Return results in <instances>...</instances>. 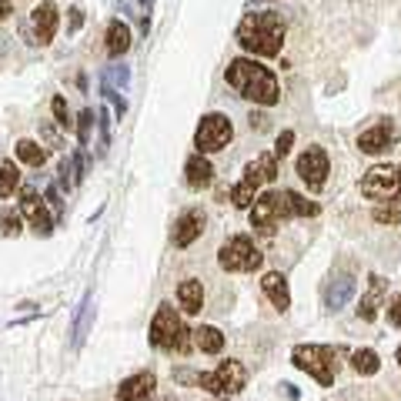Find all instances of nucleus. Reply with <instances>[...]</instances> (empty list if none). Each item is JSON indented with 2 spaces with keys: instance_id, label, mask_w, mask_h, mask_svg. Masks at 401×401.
<instances>
[{
  "instance_id": "1",
  "label": "nucleus",
  "mask_w": 401,
  "mask_h": 401,
  "mask_svg": "<svg viewBox=\"0 0 401 401\" xmlns=\"http://www.w3.org/2000/svg\"><path fill=\"white\" fill-rule=\"evenodd\" d=\"M228 84H231L245 101H254V104H261V108H275L281 101L278 78H275L264 64L254 61V57H238V61L228 64Z\"/></svg>"
},
{
  "instance_id": "2",
  "label": "nucleus",
  "mask_w": 401,
  "mask_h": 401,
  "mask_svg": "<svg viewBox=\"0 0 401 401\" xmlns=\"http://www.w3.org/2000/svg\"><path fill=\"white\" fill-rule=\"evenodd\" d=\"M314 214H318V204L301 198L298 191H268L251 207V228L271 234L284 217H314Z\"/></svg>"
},
{
  "instance_id": "3",
  "label": "nucleus",
  "mask_w": 401,
  "mask_h": 401,
  "mask_svg": "<svg viewBox=\"0 0 401 401\" xmlns=\"http://www.w3.org/2000/svg\"><path fill=\"white\" fill-rule=\"evenodd\" d=\"M238 44L254 57H278L284 47V24L278 14L261 10V14H247L238 24Z\"/></svg>"
},
{
  "instance_id": "4",
  "label": "nucleus",
  "mask_w": 401,
  "mask_h": 401,
  "mask_svg": "<svg viewBox=\"0 0 401 401\" xmlns=\"http://www.w3.org/2000/svg\"><path fill=\"white\" fill-rule=\"evenodd\" d=\"M291 361H294V368L308 371L311 378L324 388L335 385V374L341 368L338 348H331V344H294Z\"/></svg>"
},
{
  "instance_id": "5",
  "label": "nucleus",
  "mask_w": 401,
  "mask_h": 401,
  "mask_svg": "<svg viewBox=\"0 0 401 401\" xmlns=\"http://www.w3.org/2000/svg\"><path fill=\"white\" fill-rule=\"evenodd\" d=\"M278 177V157L275 154H258L251 164L245 168V177L231 187V200L234 207H251L254 200H258V187L268 184V181H275Z\"/></svg>"
},
{
  "instance_id": "6",
  "label": "nucleus",
  "mask_w": 401,
  "mask_h": 401,
  "mask_svg": "<svg viewBox=\"0 0 401 401\" xmlns=\"http://www.w3.org/2000/svg\"><path fill=\"white\" fill-rule=\"evenodd\" d=\"M217 261L224 271H258L264 264V254L254 247V241L247 238V234H234L231 241H224L221 251H217Z\"/></svg>"
},
{
  "instance_id": "7",
  "label": "nucleus",
  "mask_w": 401,
  "mask_h": 401,
  "mask_svg": "<svg viewBox=\"0 0 401 401\" xmlns=\"http://www.w3.org/2000/svg\"><path fill=\"white\" fill-rule=\"evenodd\" d=\"M198 385L204 388V391H211V395H238L241 388L247 385V371L241 361H221L214 371H207V374H198Z\"/></svg>"
},
{
  "instance_id": "8",
  "label": "nucleus",
  "mask_w": 401,
  "mask_h": 401,
  "mask_svg": "<svg viewBox=\"0 0 401 401\" xmlns=\"http://www.w3.org/2000/svg\"><path fill=\"white\" fill-rule=\"evenodd\" d=\"M234 138V127L224 114H207L200 117L198 131H194V147L198 154H214L221 147H228V140Z\"/></svg>"
},
{
  "instance_id": "9",
  "label": "nucleus",
  "mask_w": 401,
  "mask_h": 401,
  "mask_svg": "<svg viewBox=\"0 0 401 401\" xmlns=\"http://www.w3.org/2000/svg\"><path fill=\"white\" fill-rule=\"evenodd\" d=\"M181 328H184V321H181V318H177V311L164 301V305L154 311V321H151V344L161 348V351H174Z\"/></svg>"
},
{
  "instance_id": "10",
  "label": "nucleus",
  "mask_w": 401,
  "mask_h": 401,
  "mask_svg": "<svg viewBox=\"0 0 401 401\" xmlns=\"http://www.w3.org/2000/svg\"><path fill=\"white\" fill-rule=\"evenodd\" d=\"M298 177L308 184V191H321L324 181H328V170H331V161L324 154L321 147H308L305 154L298 157Z\"/></svg>"
},
{
  "instance_id": "11",
  "label": "nucleus",
  "mask_w": 401,
  "mask_h": 401,
  "mask_svg": "<svg viewBox=\"0 0 401 401\" xmlns=\"http://www.w3.org/2000/svg\"><path fill=\"white\" fill-rule=\"evenodd\" d=\"M395 144H398V127L391 121L374 124V127H368V131L358 138V147H361L365 154H385Z\"/></svg>"
},
{
  "instance_id": "12",
  "label": "nucleus",
  "mask_w": 401,
  "mask_h": 401,
  "mask_svg": "<svg viewBox=\"0 0 401 401\" xmlns=\"http://www.w3.org/2000/svg\"><path fill=\"white\" fill-rule=\"evenodd\" d=\"M200 231H204V211L191 207V211H184V214L174 221L170 241H174V247H191L200 238Z\"/></svg>"
},
{
  "instance_id": "13",
  "label": "nucleus",
  "mask_w": 401,
  "mask_h": 401,
  "mask_svg": "<svg viewBox=\"0 0 401 401\" xmlns=\"http://www.w3.org/2000/svg\"><path fill=\"white\" fill-rule=\"evenodd\" d=\"M20 214L31 221V228L37 234H50L54 231V217H50V211H47V204L34 191H24L20 194Z\"/></svg>"
},
{
  "instance_id": "14",
  "label": "nucleus",
  "mask_w": 401,
  "mask_h": 401,
  "mask_svg": "<svg viewBox=\"0 0 401 401\" xmlns=\"http://www.w3.org/2000/svg\"><path fill=\"white\" fill-rule=\"evenodd\" d=\"M31 24H34V34H37V41H41V44H50V41H54V34H57V27H61L57 3H54V0H44L41 7H34Z\"/></svg>"
},
{
  "instance_id": "15",
  "label": "nucleus",
  "mask_w": 401,
  "mask_h": 401,
  "mask_svg": "<svg viewBox=\"0 0 401 401\" xmlns=\"http://www.w3.org/2000/svg\"><path fill=\"white\" fill-rule=\"evenodd\" d=\"M154 374L151 371H138L131 378H124L121 388H117V401H151L154 398Z\"/></svg>"
},
{
  "instance_id": "16",
  "label": "nucleus",
  "mask_w": 401,
  "mask_h": 401,
  "mask_svg": "<svg viewBox=\"0 0 401 401\" xmlns=\"http://www.w3.org/2000/svg\"><path fill=\"white\" fill-rule=\"evenodd\" d=\"M184 181L191 191H200V187H207L214 181V168H211V161L204 154H191L184 164Z\"/></svg>"
},
{
  "instance_id": "17",
  "label": "nucleus",
  "mask_w": 401,
  "mask_h": 401,
  "mask_svg": "<svg viewBox=\"0 0 401 401\" xmlns=\"http://www.w3.org/2000/svg\"><path fill=\"white\" fill-rule=\"evenodd\" d=\"M261 288H264V294L271 298V305L278 311H288L291 308V291H288V278L284 275H278V271H268L261 278Z\"/></svg>"
},
{
  "instance_id": "18",
  "label": "nucleus",
  "mask_w": 401,
  "mask_h": 401,
  "mask_svg": "<svg viewBox=\"0 0 401 401\" xmlns=\"http://www.w3.org/2000/svg\"><path fill=\"white\" fill-rule=\"evenodd\" d=\"M355 278L351 275H341V278H335L331 284H328V294H324V305H328V311H341L351 298H355Z\"/></svg>"
},
{
  "instance_id": "19",
  "label": "nucleus",
  "mask_w": 401,
  "mask_h": 401,
  "mask_svg": "<svg viewBox=\"0 0 401 401\" xmlns=\"http://www.w3.org/2000/svg\"><path fill=\"white\" fill-rule=\"evenodd\" d=\"M381 301H385V281L374 275V278H371L368 294H365L361 305H358V318H361V321H374L378 311H381Z\"/></svg>"
},
{
  "instance_id": "20",
  "label": "nucleus",
  "mask_w": 401,
  "mask_h": 401,
  "mask_svg": "<svg viewBox=\"0 0 401 401\" xmlns=\"http://www.w3.org/2000/svg\"><path fill=\"white\" fill-rule=\"evenodd\" d=\"M177 301L187 314H200L204 311V288H200L198 278H184L181 288H177Z\"/></svg>"
},
{
  "instance_id": "21",
  "label": "nucleus",
  "mask_w": 401,
  "mask_h": 401,
  "mask_svg": "<svg viewBox=\"0 0 401 401\" xmlns=\"http://www.w3.org/2000/svg\"><path fill=\"white\" fill-rule=\"evenodd\" d=\"M127 47H131V27H127L124 20H110L108 24V54L110 57H121V54H127Z\"/></svg>"
},
{
  "instance_id": "22",
  "label": "nucleus",
  "mask_w": 401,
  "mask_h": 401,
  "mask_svg": "<svg viewBox=\"0 0 401 401\" xmlns=\"http://www.w3.org/2000/svg\"><path fill=\"white\" fill-rule=\"evenodd\" d=\"M194 348H200L204 355H217L224 348V335L214 324H200V328H194Z\"/></svg>"
},
{
  "instance_id": "23",
  "label": "nucleus",
  "mask_w": 401,
  "mask_h": 401,
  "mask_svg": "<svg viewBox=\"0 0 401 401\" xmlns=\"http://www.w3.org/2000/svg\"><path fill=\"white\" fill-rule=\"evenodd\" d=\"M17 157L24 161V164H31V168H44V161H47V151L37 144V140H17Z\"/></svg>"
},
{
  "instance_id": "24",
  "label": "nucleus",
  "mask_w": 401,
  "mask_h": 401,
  "mask_svg": "<svg viewBox=\"0 0 401 401\" xmlns=\"http://www.w3.org/2000/svg\"><path fill=\"white\" fill-rule=\"evenodd\" d=\"M351 368H355L358 374H378L381 358H378V351H371V348H358L355 355H351Z\"/></svg>"
},
{
  "instance_id": "25",
  "label": "nucleus",
  "mask_w": 401,
  "mask_h": 401,
  "mask_svg": "<svg viewBox=\"0 0 401 401\" xmlns=\"http://www.w3.org/2000/svg\"><path fill=\"white\" fill-rule=\"evenodd\" d=\"M17 184H20V170H17V164L14 161H3V164H0V200L10 198Z\"/></svg>"
},
{
  "instance_id": "26",
  "label": "nucleus",
  "mask_w": 401,
  "mask_h": 401,
  "mask_svg": "<svg viewBox=\"0 0 401 401\" xmlns=\"http://www.w3.org/2000/svg\"><path fill=\"white\" fill-rule=\"evenodd\" d=\"M91 318H94V308H91V294L84 298V305H80V314H78V324H74V344H84L87 338V328H91Z\"/></svg>"
},
{
  "instance_id": "27",
  "label": "nucleus",
  "mask_w": 401,
  "mask_h": 401,
  "mask_svg": "<svg viewBox=\"0 0 401 401\" xmlns=\"http://www.w3.org/2000/svg\"><path fill=\"white\" fill-rule=\"evenodd\" d=\"M374 221L378 224H401V200H388L381 207H374Z\"/></svg>"
},
{
  "instance_id": "28",
  "label": "nucleus",
  "mask_w": 401,
  "mask_h": 401,
  "mask_svg": "<svg viewBox=\"0 0 401 401\" xmlns=\"http://www.w3.org/2000/svg\"><path fill=\"white\" fill-rule=\"evenodd\" d=\"M101 91H104V97H108L110 104H114V114H117V117H124V110H127V104H124V97H121V94H117L114 87H110V78H108V74L101 78Z\"/></svg>"
},
{
  "instance_id": "29",
  "label": "nucleus",
  "mask_w": 401,
  "mask_h": 401,
  "mask_svg": "<svg viewBox=\"0 0 401 401\" xmlns=\"http://www.w3.org/2000/svg\"><path fill=\"white\" fill-rule=\"evenodd\" d=\"M50 108H54V117H57V124H61L64 131H71V127H74V121H71V110H67V101H64L61 94L54 97V104H50Z\"/></svg>"
},
{
  "instance_id": "30",
  "label": "nucleus",
  "mask_w": 401,
  "mask_h": 401,
  "mask_svg": "<svg viewBox=\"0 0 401 401\" xmlns=\"http://www.w3.org/2000/svg\"><path fill=\"white\" fill-rule=\"evenodd\" d=\"M78 138H80V147H87V140H91V127H94V110H80V117H78Z\"/></svg>"
},
{
  "instance_id": "31",
  "label": "nucleus",
  "mask_w": 401,
  "mask_h": 401,
  "mask_svg": "<svg viewBox=\"0 0 401 401\" xmlns=\"http://www.w3.org/2000/svg\"><path fill=\"white\" fill-rule=\"evenodd\" d=\"M108 144H110V114L101 110V154L108 151Z\"/></svg>"
},
{
  "instance_id": "32",
  "label": "nucleus",
  "mask_w": 401,
  "mask_h": 401,
  "mask_svg": "<svg viewBox=\"0 0 401 401\" xmlns=\"http://www.w3.org/2000/svg\"><path fill=\"white\" fill-rule=\"evenodd\" d=\"M20 231V217L17 214H0V234H17Z\"/></svg>"
},
{
  "instance_id": "33",
  "label": "nucleus",
  "mask_w": 401,
  "mask_h": 401,
  "mask_svg": "<svg viewBox=\"0 0 401 401\" xmlns=\"http://www.w3.org/2000/svg\"><path fill=\"white\" fill-rule=\"evenodd\" d=\"M388 321L395 324V328H401V294L388 301Z\"/></svg>"
},
{
  "instance_id": "34",
  "label": "nucleus",
  "mask_w": 401,
  "mask_h": 401,
  "mask_svg": "<svg viewBox=\"0 0 401 401\" xmlns=\"http://www.w3.org/2000/svg\"><path fill=\"white\" fill-rule=\"evenodd\" d=\"M291 144H294V131H284L278 138V147H275V157H284L288 151H291Z\"/></svg>"
},
{
  "instance_id": "35",
  "label": "nucleus",
  "mask_w": 401,
  "mask_h": 401,
  "mask_svg": "<svg viewBox=\"0 0 401 401\" xmlns=\"http://www.w3.org/2000/svg\"><path fill=\"white\" fill-rule=\"evenodd\" d=\"M67 14H71V20H67V31L78 34V31H80V24H84V10H80V7H71Z\"/></svg>"
},
{
  "instance_id": "36",
  "label": "nucleus",
  "mask_w": 401,
  "mask_h": 401,
  "mask_svg": "<svg viewBox=\"0 0 401 401\" xmlns=\"http://www.w3.org/2000/svg\"><path fill=\"white\" fill-rule=\"evenodd\" d=\"M47 200H50V204H54V207L61 211V198H57V187H47Z\"/></svg>"
},
{
  "instance_id": "37",
  "label": "nucleus",
  "mask_w": 401,
  "mask_h": 401,
  "mask_svg": "<svg viewBox=\"0 0 401 401\" xmlns=\"http://www.w3.org/2000/svg\"><path fill=\"white\" fill-rule=\"evenodd\" d=\"M10 10H14V7H10V0H0V20H3V17H10Z\"/></svg>"
},
{
  "instance_id": "38",
  "label": "nucleus",
  "mask_w": 401,
  "mask_h": 401,
  "mask_svg": "<svg viewBox=\"0 0 401 401\" xmlns=\"http://www.w3.org/2000/svg\"><path fill=\"white\" fill-rule=\"evenodd\" d=\"M395 361H398V365H401V348H398V351H395Z\"/></svg>"
},
{
  "instance_id": "39",
  "label": "nucleus",
  "mask_w": 401,
  "mask_h": 401,
  "mask_svg": "<svg viewBox=\"0 0 401 401\" xmlns=\"http://www.w3.org/2000/svg\"><path fill=\"white\" fill-rule=\"evenodd\" d=\"M164 401H174V398H164Z\"/></svg>"
},
{
  "instance_id": "40",
  "label": "nucleus",
  "mask_w": 401,
  "mask_h": 401,
  "mask_svg": "<svg viewBox=\"0 0 401 401\" xmlns=\"http://www.w3.org/2000/svg\"><path fill=\"white\" fill-rule=\"evenodd\" d=\"M217 401H224V398H217Z\"/></svg>"
}]
</instances>
